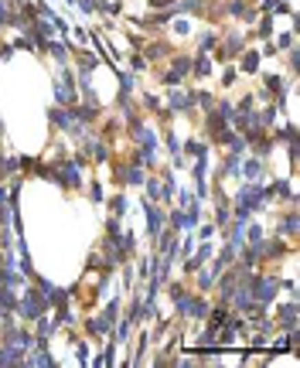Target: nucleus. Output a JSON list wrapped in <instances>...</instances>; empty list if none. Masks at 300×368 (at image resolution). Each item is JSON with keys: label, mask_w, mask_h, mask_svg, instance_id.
Instances as JSON below:
<instances>
[{"label": "nucleus", "mask_w": 300, "mask_h": 368, "mask_svg": "<svg viewBox=\"0 0 300 368\" xmlns=\"http://www.w3.org/2000/svg\"><path fill=\"white\" fill-rule=\"evenodd\" d=\"M0 21H3V24L14 21V3H10V0H0Z\"/></svg>", "instance_id": "obj_1"}, {"label": "nucleus", "mask_w": 300, "mask_h": 368, "mask_svg": "<svg viewBox=\"0 0 300 368\" xmlns=\"http://www.w3.org/2000/svg\"><path fill=\"white\" fill-rule=\"evenodd\" d=\"M242 69H246V72H256V69H259V55H253V51H249V55L242 58Z\"/></svg>", "instance_id": "obj_2"}, {"label": "nucleus", "mask_w": 300, "mask_h": 368, "mask_svg": "<svg viewBox=\"0 0 300 368\" xmlns=\"http://www.w3.org/2000/svg\"><path fill=\"white\" fill-rule=\"evenodd\" d=\"M38 310H41V300H38V297H27V300H24V314H31V317H34Z\"/></svg>", "instance_id": "obj_3"}]
</instances>
